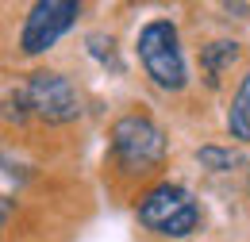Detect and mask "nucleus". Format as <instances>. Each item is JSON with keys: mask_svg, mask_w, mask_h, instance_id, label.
Returning <instances> with one entry per match:
<instances>
[{"mask_svg": "<svg viewBox=\"0 0 250 242\" xmlns=\"http://www.w3.org/2000/svg\"><path fill=\"white\" fill-rule=\"evenodd\" d=\"M112 150L124 169H150L166 158V139L146 116H127L112 127Z\"/></svg>", "mask_w": 250, "mask_h": 242, "instance_id": "3", "label": "nucleus"}, {"mask_svg": "<svg viewBox=\"0 0 250 242\" xmlns=\"http://www.w3.org/2000/svg\"><path fill=\"white\" fill-rule=\"evenodd\" d=\"M73 20H77V4H69V0H42V4H35L27 23H23V39H20L23 50H27V54H39V50L54 46L65 31H69Z\"/></svg>", "mask_w": 250, "mask_h": 242, "instance_id": "4", "label": "nucleus"}, {"mask_svg": "<svg viewBox=\"0 0 250 242\" xmlns=\"http://www.w3.org/2000/svg\"><path fill=\"white\" fill-rule=\"evenodd\" d=\"M231 58H235V42H212L208 46V81L212 85L219 81V65L231 61Z\"/></svg>", "mask_w": 250, "mask_h": 242, "instance_id": "7", "label": "nucleus"}, {"mask_svg": "<svg viewBox=\"0 0 250 242\" xmlns=\"http://www.w3.org/2000/svg\"><path fill=\"white\" fill-rule=\"evenodd\" d=\"M139 219H143L150 231H158V235H188V231H196L200 212H196V204H192V196H188L185 188H177V184H158V188H150V192L143 196Z\"/></svg>", "mask_w": 250, "mask_h": 242, "instance_id": "2", "label": "nucleus"}, {"mask_svg": "<svg viewBox=\"0 0 250 242\" xmlns=\"http://www.w3.org/2000/svg\"><path fill=\"white\" fill-rule=\"evenodd\" d=\"M23 100H27V108L35 116H42L50 123H62V120L77 116V92L58 73H35L27 81V89H23Z\"/></svg>", "mask_w": 250, "mask_h": 242, "instance_id": "5", "label": "nucleus"}, {"mask_svg": "<svg viewBox=\"0 0 250 242\" xmlns=\"http://www.w3.org/2000/svg\"><path fill=\"white\" fill-rule=\"evenodd\" d=\"M227 127H231V135H235V139L250 142V77L243 81V85H239L235 100H231V116H227Z\"/></svg>", "mask_w": 250, "mask_h": 242, "instance_id": "6", "label": "nucleus"}, {"mask_svg": "<svg viewBox=\"0 0 250 242\" xmlns=\"http://www.w3.org/2000/svg\"><path fill=\"white\" fill-rule=\"evenodd\" d=\"M139 58L146 65V73L154 77V85L162 89H181L185 85V58L177 46V31L166 20L146 23L139 35Z\"/></svg>", "mask_w": 250, "mask_h": 242, "instance_id": "1", "label": "nucleus"}, {"mask_svg": "<svg viewBox=\"0 0 250 242\" xmlns=\"http://www.w3.org/2000/svg\"><path fill=\"white\" fill-rule=\"evenodd\" d=\"M200 161H204V165H212V169H231L239 158H235V154L216 150V146H204V150H200Z\"/></svg>", "mask_w": 250, "mask_h": 242, "instance_id": "8", "label": "nucleus"}]
</instances>
